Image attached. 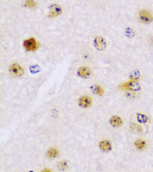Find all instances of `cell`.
<instances>
[{"label":"cell","instance_id":"cell-7","mask_svg":"<svg viewBox=\"0 0 153 172\" xmlns=\"http://www.w3.org/2000/svg\"><path fill=\"white\" fill-rule=\"evenodd\" d=\"M77 73L79 76L83 78H88L91 76V71L88 67L82 66L78 70Z\"/></svg>","mask_w":153,"mask_h":172},{"label":"cell","instance_id":"cell-16","mask_svg":"<svg viewBox=\"0 0 153 172\" xmlns=\"http://www.w3.org/2000/svg\"><path fill=\"white\" fill-rule=\"evenodd\" d=\"M138 119L139 122H142V123L146 122V121H147V117H146V116L144 115H138Z\"/></svg>","mask_w":153,"mask_h":172},{"label":"cell","instance_id":"cell-8","mask_svg":"<svg viewBox=\"0 0 153 172\" xmlns=\"http://www.w3.org/2000/svg\"><path fill=\"white\" fill-rule=\"evenodd\" d=\"M99 148L104 152H108L112 150V145L109 140H102L100 142Z\"/></svg>","mask_w":153,"mask_h":172},{"label":"cell","instance_id":"cell-11","mask_svg":"<svg viewBox=\"0 0 153 172\" xmlns=\"http://www.w3.org/2000/svg\"><path fill=\"white\" fill-rule=\"evenodd\" d=\"M61 12V9L57 5H55L53 8H51V11L49 13V17L53 18L55 17H57V16L59 15Z\"/></svg>","mask_w":153,"mask_h":172},{"label":"cell","instance_id":"cell-9","mask_svg":"<svg viewBox=\"0 0 153 172\" xmlns=\"http://www.w3.org/2000/svg\"><path fill=\"white\" fill-rule=\"evenodd\" d=\"M110 123L114 127H119L122 125V120L118 116H113L110 119Z\"/></svg>","mask_w":153,"mask_h":172},{"label":"cell","instance_id":"cell-4","mask_svg":"<svg viewBox=\"0 0 153 172\" xmlns=\"http://www.w3.org/2000/svg\"><path fill=\"white\" fill-rule=\"evenodd\" d=\"M120 88L124 90H131V91H138L140 89V86L138 83L134 81L124 83L120 86Z\"/></svg>","mask_w":153,"mask_h":172},{"label":"cell","instance_id":"cell-10","mask_svg":"<svg viewBox=\"0 0 153 172\" xmlns=\"http://www.w3.org/2000/svg\"><path fill=\"white\" fill-rule=\"evenodd\" d=\"M90 89L94 94H96L97 95L102 96L104 95V90L102 88L97 85H93L90 87Z\"/></svg>","mask_w":153,"mask_h":172},{"label":"cell","instance_id":"cell-3","mask_svg":"<svg viewBox=\"0 0 153 172\" xmlns=\"http://www.w3.org/2000/svg\"><path fill=\"white\" fill-rule=\"evenodd\" d=\"M9 72L13 76L19 77L24 74V70L23 68L18 64H12L9 67Z\"/></svg>","mask_w":153,"mask_h":172},{"label":"cell","instance_id":"cell-2","mask_svg":"<svg viewBox=\"0 0 153 172\" xmlns=\"http://www.w3.org/2000/svg\"><path fill=\"white\" fill-rule=\"evenodd\" d=\"M23 46L25 50L28 51H34L38 48V43L34 38H28L25 40L23 43Z\"/></svg>","mask_w":153,"mask_h":172},{"label":"cell","instance_id":"cell-15","mask_svg":"<svg viewBox=\"0 0 153 172\" xmlns=\"http://www.w3.org/2000/svg\"><path fill=\"white\" fill-rule=\"evenodd\" d=\"M139 77H140L139 73L136 71H133V72L131 74V75H130V78L131 79V81H134V82L139 80Z\"/></svg>","mask_w":153,"mask_h":172},{"label":"cell","instance_id":"cell-13","mask_svg":"<svg viewBox=\"0 0 153 172\" xmlns=\"http://www.w3.org/2000/svg\"><path fill=\"white\" fill-rule=\"evenodd\" d=\"M135 147L136 148L139 150H142L146 147V143L143 139H138L135 141Z\"/></svg>","mask_w":153,"mask_h":172},{"label":"cell","instance_id":"cell-12","mask_svg":"<svg viewBox=\"0 0 153 172\" xmlns=\"http://www.w3.org/2000/svg\"><path fill=\"white\" fill-rule=\"evenodd\" d=\"M59 155V151L56 148H51L47 152V156L48 158H55Z\"/></svg>","mask_w":153,"mask_h":172},{"label":"cell","instance_id":"cell-6","mask_svg":"<svg viewBox=\"0 0 153 172\" xmlns=\"http://www.w3.org/2000/svg\"><path fill=\"white\" fill-rule=\"evenodd\" d=\"M79 105L82 108H88L92 105V98L88 96H83L79 99Z\"/></svg>","mask_w":153,"mask_h":172},{"label":"cell","instance_id":"cell-14","mask_svg":"<svg viewBox=\"0 0 153 172\" xmlns=\"http://www.w3.org/2000/svg\"><path fill=\"white\" fill-rule=\"evenodd\" d=\"M36 5V2L35 0H26L25 3V6L27 8H33Z\"/></svg>","mask_w":153,"mask_h":172},{"label":"cell","instance_id":"cell-1","mask_svg":"<svg viewBox=\"0 0 153 172\" xmlns=\"http://www.w3.org/2000/svg\"><path fill=\"white\" fill-rule=\"evenodd\" d=\"M139 20L142 23L149 24L153 20V17L150 12L146 9L141 10L138 13Z\"/></svg>","mask_w":153,"mask_h":172},{"label":"cell","instance_id":"cell-5","mask_svg":"<svg viewBox=\"0 0 153 172\" xmlns=\"http://www.w3.org/2000/svg\"><path fill=\"white\" fill-rule=\"evenodd\" d=\"M94 46L99 51H103L105 50L107 45L105 39L100 37H97L95 38V40H94Z\"/></svg>","mask_w":153,"mask_h":172}]
</instances>
